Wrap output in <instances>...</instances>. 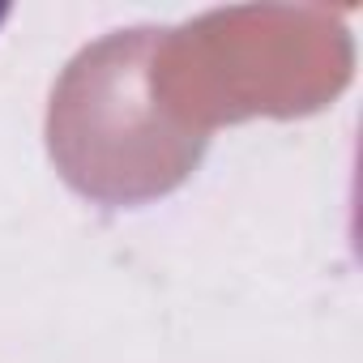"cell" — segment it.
<instances>
[{
    "mask_svg": "<svg viewBox=\"0 0 363 363\" xmlns=\"http://www.w3.org/2000/svg\"><path fill=\"white\" fill-rule=\"evenodd\" d=\"M9 13H13L9 5H0V26H5V22H9Z\"/></svg>",
    "mask_w": 363,
    "mask_h": 363,
    "instance_id": "cell-1",
    "label": "cell"
}]
</instances>
